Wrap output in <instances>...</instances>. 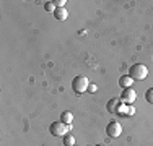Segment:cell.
<instances>
[{"instance_id": "cell-6", "label": "cell", "mask_w": 153, "mask_h": 146, "mask_svg": "<svg viewBox=\"0 0 153 146\" xmlns=\"http://www.w3.org/2000/svg\"><path fill=\"white\" fill-rule=\"evenodd\" d=\"M117 115H121V117H130V115H134L135 114V107L134 105H127V104H122L119 105V109H117V112H116Z\"/></svg>"}, {"instance_id": "cell-12", "label": "cell", "mask_w": 153, "mask_h": 146, "mask_svg": "<svg viewBox=\"0 0 153 146\" xmlns=\"http://www.w3.org/2000/svg\"><path fill=\"white\" fill-rule=\"evenodd\" d=\"M145 99H147L148 104H153V88L147 89V93H145Z\"/></svg>"}, {"instance_id": "cell-1", "label": "cell", "mask_w": 153, "mask_h": 146, "mask_svg": "<svg viewBox=\"0 0 153 146\" xmlns=\"http://www.w3.org/2000/svg\"><path fill=\"white\" fill-rule=\"evenodd\" d=\"M129 76L134 81H142L148 76V68L143 63H135L129 68Z\"/></svg>"}, {"instance_id": "cell-9", "label": "cell", "mask_w": 153, "mask_h": 146, "mask_svg": "<svg viewBox=\"0 0 153 146\" xmlns=\"http://www.w3.org/2000/svg\"><path fill=\"white\" fill-rule=\"evenodd\" d=\"M54 16H56V20H59V21H65L68 18V12L65 8H56Z\"/></svg>"}, {"instance_id": "cell-3", "label": "cell", "mask_w": 153, "mask_h": 146, "mask_svg": "<svg viewBox=\"0 0 153 146\" xmlns=\"http://www.w3.org/2000/svg\"><path fill=\"white\" fill-rule=\"evenodd\" d=\"M88 86H90V80L86 76H75L74 81H72V89L75 91L76 94H83L85 91H88Z\"/></svg>"}, {"instance_id": "cell-15", "label": "cell", "mask_w": 153, "mask_h": 146, "mask_svg": "<svg viewBox=\"0 0 153 146\" xmlns=\"http://www.w3.org/2000/svg\"><path fill=\"white\" fill-rule=\"evenodd\" d=\"M96 89H98V86H96V85H93V83H90V86H88V93H96Z\"/></svg>"}, {"instance_id": "cell-5", "label": "cell", "mask_w": 153, "mask_h": 146, "mask_svg": "<svg viewBox=\"0 0 153 146\" xmlns=\"http://www.w3.org/2000/svg\"><path fill=\"white\" fill-rule=\"evenodd\" d=\"M119 99H121L124 104L132 105L134 102H135V99H137V93H135V89H134V88H127V89H124Z\"/></svg>"}, {"instance_id": "cell-4", "label": "cell", "mask_w": 153, "mask_h": 146, "mask_svg": "<svg viewBox=\"0 0 153 146\" xmlns=\"http://www.w3.org/2000/svg\"><path fill=\"white\" fill-rule=\"evenodd\" d=\"M106 133L109 138H117L122 135V125L117 122V120H111L106 127Z\"/></svg>"}, {"instance_id": "cell-13", "label": "cell", "mask_w": 153, "mask_h": 146, "mask_svg": "<svg viewBox=\"0 0 153 146\" xmlns=\"http://www.w3.org/2000/svg\"><path fill=\"white\" fill-rule=\"evenodd\" d=\"M54 5H56V8H65V3H67V0H54Z\"/></svg>"}, {"instance_id": "cell-11", "label": "cell", "mask_w": 153, "mask_h": 146, "mask_svg": "<svg viewBox=\"0 0 153 146\" xmlns=\"http://www.w3.org/2000/svg\"><path fill=\"white\" fill-rule=\"evenodd\" d=\"M62 141L65 146H75V136L72 133H67L65 136H62Z\"/></svg>"}, {"instance_id": "cell-7", "label": "cell", "mask_w": 153, "mask_h": 146, "mask_svg": "<svg viewBox=\"0 0 153 146\" xmlns=\"http://www.w3.org/2000/svg\"><path fill=\"white\" fill-rule=\"evenodd\" d=\"M121 104H122V101H121V99H117V97H112V99H109V101H108V104H106L108 112H111V114H116Z\"/></svg>"}, {"instance_id": "cell-2", "label": "cell", "mask_w": 153, "mask_h": 146, "mask_svg": "<svg viewBox=\"0 0 153 146\" xmlns=\"http://www.w3.org/2000/svg\"><path fill=\"white\" fill-rule=\"evenodd\" d=\"M70 130H72V125H65L64 122H60V120L52 122L49 125V133L54 135V136H65Z\"/></svg>"}, {"instance_id": "cell-17", "label": "cell", "mask_w": 153, "mask_h": 146, "mask_svg": "<svg viewBox=\"0 0 153 146\" xmlns=\"http://www.w3.org/2000/svg\"><path fill=\"white\" fill-rule=\"evenodd\" d=\"M75 146H76V145H75Z\"/></svg>"}, {"instance_id": "cell-14", "label": "cell", "mask_w": 153, "mask_h": 146, "mask_svg": "<svg viewBox=\"0 0 153 146\" xmlns=\"http://www.w3.org/2000/svg\"><path fill=\"white\" fill-rule=\"evenodd\" d=\"M44 8H46V12H52V13L56 12V5H54L52 2H47L44 5Z\"/></svg>"}, {"instance_id": "cell-8", "label": "cell", "mask_w": 153, "mask_h": 146, "mask_svg": "<svg viewBox=\"0 0 153 146\" xmlns=\"http://www.w3.org/2000/svg\"><path fill=\"white\" fill-rule=\"evenodd\" d=\"M119 85H121V88H124V89H127V88H132L134 80L130 78L129 75H124V76H121V80H119Z\"/></svg>"}, {"instance_id": "cell-10", "label": "cell", "mask_w": 153, "mask_h": 146, "mask_svg": "<svg viewBox=\"0 0 153 146\" xmlns=\"http://www.w3.org/2000/svg\"><path fill=\"white\" fill-rule=\"evenodd\" d=\"M60 122H64L65 125H72V122H74V114L68 112V111L62 112L60 114Z\"/></svg>"}, {"instance_id": "cell-16", "label": "cell", "mask_w": 153, "mask_h": 146, "mask_svg": "<svg viewBox=\"0 0 153 146\" xmlns=\"http://www.w3.org/2000/svg\"><path fill=\"white\" fill-rule=\"evenodd\" d=\"M94 146H104V145H94Z\"/></svg>"}]
</instances>
